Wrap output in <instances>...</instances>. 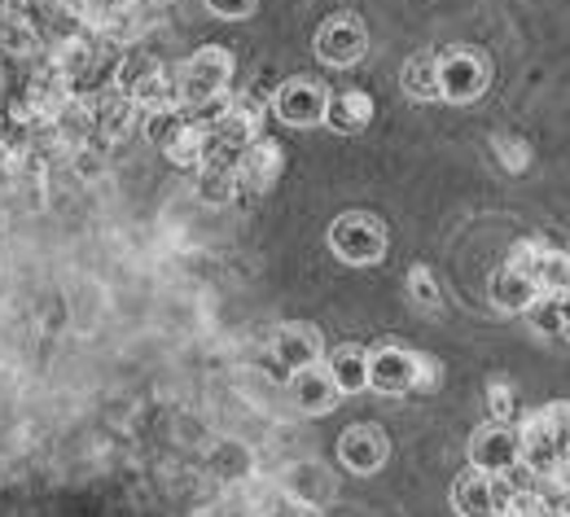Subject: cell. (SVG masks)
<instances>
[{
	"label": "cell",
	"mask_w": 570,
	"mask_h": 517,
	"mask_svg": "<svg viewBox=\"0 0 570 517\" xmlns=\"http://www.w3.org/2000/svg\"><path fill=\"white\" fill-rule=\"evenodd\" d=\"M137 119H141V106L132 97L115 92V88L106 97H97V106H92V132L101 141H124L137 128Z\"/></svg>",
	"instance_id": "5bb4252c"
},
{
	"label": "cell",
	"mask_w": 570,
	"mask_h": 517,
	"mask_svg": "<svg viewBox=\"0 0 570 517\" xmlns=\"http://www.w3.org/2000/svg\"><path fill=\"white\" fill-rule=\"evenodd\" d=\"M535 491L544 496V505L553 509V517H570V460L553 465L549 474L535 478Z\"/></svg>",
	"instance_id": "44dd1931"
},
{
	"label": "cell",
	"mask_w": 570,
	"mask_h": 517,
	"mask_svg": "<svg viewBox=\"0 0 570 517\" xmlns=\"http://www.w3.org/2000/svg\"><path fill=\"white\" fill-rule=\"evenodd\" d=\"M233 193H237V153L215 149L207 141V158L198 162V176H194V198L203 207H228Z\"/></svg>",
	"instance_id": "30bf717a"
},
{
	"label": "cell",
	"mask_w": 570,
	"mask_h": 517,
	"mask_svg": "<svg viewBox=\"0 0 570 517\" xmlns=\"http://www.w3.org/2000/svg\"><path fill=\"white\" fill-rule=\"evenodd\" d=\"M492 149H497V158H500V167L504 171H527V162H531V146L522 141V137H497L492 141Z\"/></svg>",
	"instance_id": "603a6c76"
},
{
	"label": "cell",
	"mask_w": 570,
	"mask_h": 517,
	"mask_svg": "<svg viewBox=\"0 0 570 517\" xmlns=\"http://www.w3.org/2000/svg\"><path fill=\"white\" fill-rule=\"evenodd\" d=\"M207 141H212V132H203L198 123H185V128L163 146V158L176 162V167H198V162L207 158Z\"/></svg>",
	"instance_id": "ffe728a7"
},
{
	"label": "cell",
	"mask_w": 570,
	"mask_h": 517,
	"mask_svg": "<svg viewBox=\"0 0 570 517\" xmlns=\"http://www.w3.org/2000/svg\"><path fill=\"white\" fill-rule=\"evenodd\" d=\"M540 250H544L540 241H513V246H509V259H504V264H509V268H522V272H531V264L540 259Z\"/></svg>",
	"instance_id": "83f0119b"
},
{
	"label": "cell",
	"mask_w": 570,
	"mask_h": 517,
	"mask_svg": "<svg viewBox=\"0 0 570 517\" xmlns=\"http://www.w3.org/2000/svg\"><path fill=\"white\" fill-rule=\"evenodd\" d=\"M316 58L325 62V67H356L360 58L368 53V31H364V22H360L356 13H334V18H325L321 27H316Z\"/></svg>",
	"instance_id": "5b68a950"
},
{
	"label": "cell",
	"mask_w": 570,
	"mask_h": 517,
	"mask_svg": "<svg viewBox=\"0 0 570 517\" xmlns=\"http://www.w3.org/2000/svg\"><path fill=\"white\" fill-rule=\"evenodd\" d=\"M386 241H391L386 223L377 220V216H368V211H347V216H338V220L330 223V250L343 264H352V268L377 264L386 255Z\"/></svg>",
	"instance_id": "3957f363"
},
{
	"label": "cell",
	"mask_w": 570,
	"mask_h": 517,
	"mask_svg": "<svg viewBox=\"0 0 570 517\" xmlns=\"http://www.w3.org/2000/svg\"><path fill=\"white\" fill-rule=\"evenodd\" d=\"M53 4H71V0H53Z\"/></svg>",
	"instance_id": "f546056e"
},
{
	"label": "cell",
	"mask_w": 570,
	"mask_h": 517,
	"mask_svg": "<svg viewBox=\"0 0 570 517\" xmlns=\"http://www.w3.org/2000/svg\"><path fill=\"white\" fill-rule=\"evenodd\" d=\"M439 381H443V365L434 356H417V386H413V395L439 390Z\"/></svg>",
	"instance_id": "484cf974"
},
{
	"label": "cell",
	"mask_w": 570,
	"mask_h": 517,
	"mask_svg": "<svg viewBox=\"0 0 570 517\" xmlns=\"http://www.w3.org/2000/svg\"><path fill=\"white\" fill-rule=\"evenodd\" d=\"M500 517H553V509L544 505V496H540L535 487H522V491H513V496L504 500Z\"/></svg>",
	"instance_id": "7402d4cb"
},
{
	"label": "cell",
	"mask_w": 570,
	"mask_h": 517,
	"mask_svg": "<svg viewBox=\"0 0 570 517\" xmlns=\"http://www.w3.org/2000/svg\"><path fill=\"white\" fill-rule=\"evenodd\" d=\"M325 372L334 377V386L343 395H360V390H368V351L356 342H343V347H334Z\"/></svg>",
	"instance_id": "e0dca14e"
},
{
	"label": "cell",
	"mask_w": 570,
	"mask_h": 517,
	"mask_svg": "<svg viewBox=\"0 0 570 517\" xmlns=\"http://www.w3.org/2000/svg\"><path fill=\"white\" fill-rule=\"evenodd\" d=\"M400 88L413 101H434L439 97V58L434 53H413L400 71Z\"/></svg>",
	"instance_id": "ac0fdd59"
},
{
	"label": "cell",
	"mask_w": 570,
	"mask_h": 517,
	"mask_svg": "<svg viewBox=\"0 0 570 517\" xmlns=\"http://www.w3.org/2000/svg\"><path fill=\"white\" fill-rule=\"evenodd\" d=\"M488 295H492V302H497L500 311H527V307L540 298V290H535L531 272H522V268H509V264H504V268L492 272Z\"/></svg>",
	"instance_id": "2e32d148"
},
{
	"label": "cell",
	"mask_w": 570,
	"mask_h": 517,
	"mask_svg": "<svg viewBox=\"0 0 570 517\" xmlns=\"http://www.w3.org/2000/svg\"><path fill=\"white\" fill-rule=\"evenodd\" d=\"M391 456V439L382 426L373 421H360V426H347L343 439H338V460L352 469V474H377Z\"/></svg>",
	"instance_id": "7c38bea8"
},
{
	"label": "cell",
	"mask_w": 570,
	"mask_h": 517,
	"mask_svg": "<svg viewBox=\"0 0 570 517\" xmlns=\"http://www.w3.org/2000/svg\"><path fill=\"white\" fill-rule=\"evenodd\" d=\"M553 298H558V311H562V325H567V329H570V290H567V295H553Z\"/></svg>",
	"instance_id": "f1b7e54d"
},
{
	"label": "cell",
	"mask_w": 570,
	"mask_h": 517,
	"mask_svg": "<svg viewBox=\"0 0 570 517\" xmlns=\"http://www.w3.org/2000/svg\"><path fill=\"white\" fill-rule=\"evenodd\" d=\"M285 390H289V399H294V408H298L303 417H325V412H334L338 399H343V390L334 386V377L325 372V365L289 372V386H285Z\"/></svg>",
	"instance_id": "4fadbf2b"
},
{
	"label": "cell",
	"mask_w": 570,
	"mask_h": 517,
	"mask_svg": "<svg viewBox=\"0 0 570 517\" xmlns=\"http://www.w3.org/2000/svg\"><path fill=\"white\" fill-rule=\"evenodd\" d=\"M285 171V149L268 137H255L250 146L237 153V189L250 193H268Z\"/></svg>",
	"instance_id": "8fae6325"
},
{
	"label": "cell",
	"mask_w": 570,
	"mask_h": 517,
	"mask_svg": "<svg viewBox=\"0 0 570 517\" xmlns=\"http://www.w3.org/2000/svg\"><path fill=\"white\" fill-rule=\"evenodd\" d=\"M409 295L417 298L422 307H439V302H443V295H439V281H434V272H430V268H422V264L409 272Z\"/></svg>",
	"instance_id": "cb8c5ba5"
},
{
	"label": "cell",
	"mask_w": 570,
	"mask_h": 517,
	"mask_svg": "<svg viewBox=\"0 0 570 517\" xmlns=\"http://www.w3.org/2000/svg\"><path fill=\"white\" fill-rule=\"evenodd\" d=\"M531 281L540 295H567L570 290V255L567 250H540V259L531 264Z\"/></svg>",
	"instance_id": "d6986e66"
},
{
	"label": "cell",
	"mask_w": 570,
	"mask_h": 517,
	"mask_svg": "<svg viewBox=\"0 0 570 517\" xmlns=\"http://www.w3.org/2000/svg\"><path fill=\"white\" fill-rule=\"evenodd\" d=\"M203 4L212 9L215 18H228V22H237V18H250L259 0H203Z\"/></svg>",
	"instance_id": "4316f807"
},
{
	"label": "cell",
	"mask_w": 570,
	"mask_h": 517,
	"mask_svg": "<svg viewBox=\"0 0 570 517\" xmlns=\"http://www.w3.org/2000/svg\"><path fill=\"white\" fill-rule=\"evenodd\" d=\"M417 386V351L400 342H377L368 351V390L377 395H413Z\"/></svg>",
	"instance_id": "52a82bcc"
},
{
	"label": "cell",
	"mask_w": 570,
	"mask_h": 517,
	"mask_svg": "<svg viewBox=\"0 0 570 517\" xmlns=\"http://www.w3.org/2000/svg\"><path fill=\"white\" fill-rule=\"evenodd\" d=\"M325 106H330V92L321 88V83H312V79H285L282 88L273 92V101H268V110L289 123V128H316V123H325Z\"/></svg>",
	"instance_id": "8992f818"
},
{
	"label": "cell",
	"mask_w": 570,
	"mask_h": 517,
	"mask_svg": "<svg viewBox=\"0 0 570 517\" xmlns=\"http://www.w3.org/2000/svg\"><path fill=\"white\" fill-rule=\"evenodd\" d=\"M470 465L479 474H509L522 465L518 456V426L509 421H488L470 435Z\"/></svg>",
	"instance_id": "ba28073f"
},
{
	"label": "cell",
	"mask_w": 570,
	"mask_h": 517,
	"mask_svg": "<svg viewBox=\"0 0 570 517\" xmlns=\"http://www.w3.org/2000/svg\"><path fill=\"white\" fill-rule=\"evenodd\" d=\"M488 412H492V421H513L518 404H513V386L509 381H492L488 386Z\"/></svg>",
	"instance_id": "d4e9b609"
},
{
	"label": "cell",
	"mask_w": 570,
	"mask_h": 517,
	"mask_svg": "<svg viewBox=\"0 0 570 517\" xmlns=\"http://www.w3.org/2000/svg\"><path fill=\"white\" fill-rule=\"evenodd\" d=\"M492 83V67L479 49H448L439 58V97L452 101V106H465V101H479Z\"/></svg>",
	"instance_id": "277c9868"
},
{
	"label": "cell",
	"mask_w": 570,
	"mask_h": 517,
	"mask_svg": "<svg viewBox=\"0 0 570 517\" xmlns=\"http://www.w3.org/2000/svg\"><path fill=\"white\" fill-rule=\"evenodd\" d=\"M233 53L219 49V44H207V49H194L189 62L176 74V92H180V106H203L212 97H224L228 83H233Z\"/></svg>",
	"instance_id": "7a4b0ae2"
},
{
	"label": "cell",
	"mask_w": 570,
	"mask_h": 517,
	"mask_svg": "<svg viewBox=\"0 0 570 517\" xmlns=\"http://www.w3.org/2000/svg\"><path fill=\"white\" fill-rule=\"evenodd\" d=\"M570 451V404H549L518 426V456L527 474H549Z\"/></svg>",
	"instance_id": "6da1fadb"
},
{
	"label": "cell",
	"mask_w": 570,
	"mask_h": 517,
	"mask_svg": "<svg viewBox=\"0 0 570 517\" xmlns=\"http://www.w3.org/2000/svg\"><path fill=\"white\" fill-rule=\"evenodd\" d=\"M373 119V97L364 88H347V92H334L330 106H325V123L338 132V137H360Z\"/></svg>",
	"instance_id": "9a60e30c"
},
{
	"label": "cell",
	"mask_w": 570,
	"mask_h": 517,
	"mask_svg": "<svg viewBox=\"0 0 570 517\" xmlns=\"http://www.w3.org/2000/svg\"><path fill=\"white\" fill-rule=\"evenodd\" d=\"M321 351H325V338L316 325H282L268 342V365H277L289 377V372L321 365Z\"/></svg>",
	"instance_id": "9c48e42d"
},
{
	"label": "cell",
	"mask_w": 570,
	"mask_h": 517,
	"mask_svg": "<svg viewBox=\"0 0 570 517\" xmlns=\"http://www.w3.org/2000/svg\"><path fill=\"white\" fill-rule=\"evenodd\" d=\"M567 460H570V451H567Z\"/></svg>",
	"instance_id": "4dcf8cb0"
}]
</instances>
